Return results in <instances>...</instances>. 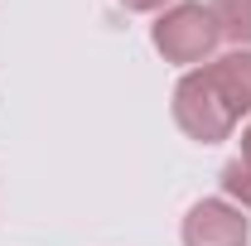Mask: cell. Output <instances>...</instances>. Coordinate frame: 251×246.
<instances>
[{
  "instance_id": "1",
  "label": "cell",
  "mask_w": 251,
  "mask_h": 246,
  "mask_svg": "<svg viewBox=\"0 0 251 246\" xmlns=\"http://www.w3.org/2000/svg\"><path fill=\"white\" fill-rule=\"evenodd\" d=\"M150 44H155V53L164 63L188 73V68H203V63L218 58L222 34H218V20H213V10L203 0H174L150 25Z\"/></svg>"
},
{
  "instance_id": "2",
  "label": "cell",
  "mask_w": 251,
  "mask_h": 246,
  "mask_svg": "<svg viewBox=\"0 0 251 246\" xmlns=\"http://www.w3.org/2000/svg\"><path fill=\"white\" fill-rule=\"evenodd\" d=\"M169 111H174V125L184 130L188 140H198V145H218V140H227L237 130V116L227 111V101L218 97V87L208 82L203 68H188L184 77L174 82Z\"/></svg>"
},
{
  "instance_id": "3",
  "label": "cell",
  "mask_w": 251,
  "mask_h": 246,
  "mask_svg": "<svg viewBox=\"0 0 251 246\" xmlns=\"http://www.w3.org/2000/svg\"><path fill=\"white\" fill-rule=\"evenodd\" d=\"M184 246H251V217L227 198H198L179 227Z\"/></svg>"
},
{
  "instance_id": "4",
  "label": "cell",
  "mask_w": 251,
  "mask_h": 246,
  "mask_svg": "<svg viewBox=\"0 0 251 246\" xmlns=\"http://www.w3.org/2000/svg\"><path fill=\"white\" fill-rule=\"evenodd\" d=\"M203 73H208V82L218 87V97L227 101V111L237 121L251 116V49H232L222 58L203 63Z\"/></svg>"
},
{
  "instance_id": "5",
  "label": "cell",
  "mask_w": 251,
  "mask_h": 246,
  "mask_svg": "<svg viewBox=\"0 0 251 246\" xmlns=\"http://www.w3.org/2000/svg\"><path fill=\"white\" fill-rule=\"evenodd\" d=\"M213 20H218L222 44L232 49H251V0H208Z\"/></svg>"
},
{
  "instance_id": "6",
  "label": "cell",
  "mask_w": 251,
  "mask_h": 246,
  "mask_svg": "<svg viewBox=\"0 0 251 246\" xmlns=\"http://www.w3.org/2000/svg\"><path fill=\"white\" fill-rule=\"evenodd\" d=\"M222 198L237 203L242 213H251V159H227L222 164Z\"/></svg>"
},
{
  "instance_id": "7",
  "label": "cell",
  "mask_w": 251,
  "mask_h": 246,
  "mask_svg": "<svg viewBox=\"0 0 251 246\" xmlns=\"http://www.w3.org/2000/svg\"><path fill=\"white\" fill-rule=\"evenodd\" d=\"M126 10H135V15H164L174 0H121Z\"/></svg>"
},
{
  "instance_id": "8",
  "label": "cell",
  "mask_w": 251,
  "mask_h": 246,
  "mask_svg": "<svg viewBox=\"0 0 251 246\" xmlns=\"http://www.w3.org/2000/svg\"><path fill=\"white\" fill-rule=\"evenodd\" d=\"M242 159H251V125L242 130Z\"/></svg>"
}]
</instances>
